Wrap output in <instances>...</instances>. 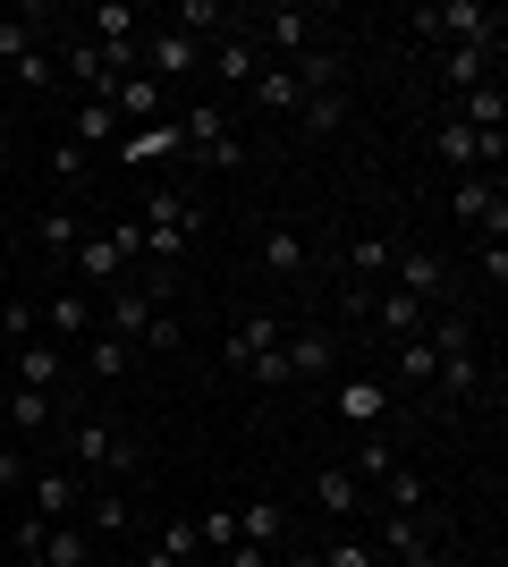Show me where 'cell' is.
<instances>
[{
	"label": "cell",
	"mask_w": 508,
	"mask_h": 567,
	"mask_svg": "<svg viewBox=\"0 0 508 567\" xmlns=\"http://www.w3.org/2000/svg\"><path fill=\"white\" fill-rule=\"evenodd\" d=\"M390 399H398V390H390L382 373H348L331 390V406H339V424H356V432H373V424H390Z\"/></svg>",
	"instance_id": "cell-4"
},
{
	"label": "cell",
	"mask_w": 508,
	"mask_h": 567,
	"mask_svg": "<svg viewBox=\"0 0 508 567\" xmlns=\"http://www.w3.org/2000/svg\"><path fill=\"white\" fill-rule=\"evenodd\" d=\"M322 567H382V550L364 534H339V543H322Z\"/></svg>",
	"instance_id": "cell-42"
},
{
	"label": "cell",
	"mask_w": 508,
	"mask_h": 567,
	"mask_svg": "<svg viewBox=\"0 0 508 567\" xmlns=\"http://www.w3.org/2000/svg\"><path fill=\"white\" fill-rule=\"evenodd\" d=\"M18 567H43V550H18Z\"/></svg>",
	"instance_id": "cell-51"
},
{
	"label": "cell",
	"mask_w": 508,
	"mask_h": 567,
	"mask_svg": "<svg viewBox=\"0 0 508 567\" xmlns=\"http://www.w3.org/2000/svg\"><path fill=\"white\" fill-rule=\"evenodd\" d=\"M127 127H120V111H111V102H76V127H69V144H85V153H94V144H120Z\"/></svg>",
	"instance_id": "cell-30"
},
{
	"label": "cell",
	"mask_w": 508,
	"mask_h": 567,
	"mask_svg": "<svg viewBox=\"0 0 508 567\" xmlns=\"http://www.w3.org/2000/svg\"><path fill=\"white\" fill-rule=\"evenodd\" d=\"M297 85H305V94H339V76H348V60H339V43H314L305 51V60H297Z\"/></svg>",
	"instance_id": "cell-28"
},
{
	"label": "cell",
	"mask_w": 508,
	"mask_h": 567,
	"mask_svg": "<svg viewBox=\"0 0 508 567\" xmlns=\"http://www.w3.org/2000/svg\"><path fill=\"white\" fill-rule=\"evenodd\" d=\"M491 60H500V51H440V85H449V94H475V85H491Z\"/></svg>",
	"instance_id": "cell-29"
},
{
	"label": "cell",
	"mask_w": 508,
	"mask_h": 567,
	"mask_svg": "<svg viewBox=\"0 0 508 567\" xmlns=\"http://www.w3.org/2000/svg\"><path fill=\"white\" fill-rule=\"evenodd\" d=\"M195 543H204V550H229V543H238V508H229V499L204 508V517H195Z\"/></svg>",
	"instance_id": "cell-38"
},
{
	"label": "cell",
	"mask_w": 508,
	"mask_h": 567,
	"mask_svg": "<svg viewBox=\"0 0 508 567\" xmlns=\"http://www.w3.org/2000/svg\"><path fill=\"white\" fill-rule=\"evenodd\" d=\"M111 153H120V162H169V153H187V127H178V118H145V127H127L120 144H111Z\"/></svg>",
	"instance_id": "cell-10"
},
{
	"label": "cell",
	"mask_w": 508,
	"mask_h": 567,
	"mask_svg": "<svg viewBox=\"0 0 508 567\" xmlns=\"http://www.w3.org/2000/svg\"><path fill=\"white\" fill-rule=\"evenodd\" d=\"M390 255H398L390 237H356V255H348V271H356V280H382V271H390Z\"/></svg>",
	"instance_id": "cell-43"
},
{
	"label": "cell",
	"mask_w": 508,
	"mask_h": 567,
	"mask_svg": "<svg viewBox=\"0 0 508 567\" xmlns=\"http://www.w3.org/2000/svg\"><path fill=\"white\" fill-rule=\"evenodd\" d=\"M339 118H348V94H305L297 102V127H305V136H339Z\"/></svg>",
	"instance_id": "cell-35"
},
{
	"label": "cell",
	"mask_w": 508,
	"mask_h": 567,
	"mask_svg": "<svg viewBox=\"0 0 508 567\" xmlns=\"http://www.w3.org/2000/svg\"><path fill=\"white\" fill-rule=\"evenodd\" d=\"M34 18H43V9H25V18H0V69H18L25 51H34V34H43Z\"/></svg>",
	"instance_id": "cell-36"
},
{
	"label": "cell",
	"mask_w": 508,
	"mask_h": 567,
	"mask_svg": "<svg viewBox=\"0 0 508 567\" xmlns=\"http://www.w3.org/2000/svg\"><path fill=\"white\" fill-rule=\"evenodd\" d=\"M162 550H178V559H204V543H195V525H187V517H169V525H162Z\"/></svg>",
	"instance_id": "cell-45"
},
{
	"label": "cell",
	"mask_w": 508,
	"mask_h": 567,
	"mask_svg": "<svg viewBox=\"0 0 508 567\" xmlns=\"http://www.w3.org/2000/svg\"><path fill=\"white\" fill-rule=\"evenodd\" d=\"M0 424H9V432H51V424H60V399H51V390H18V381H9V415H0Z\"/></svg>",
	"instance_id": "cell-25"
},
{
	"label": "cell",
	"mask_w": 508,
	"mask_h": 567,
	"mask_svg": "<svg viewBox=\"0 0 508 567\" xmlns=\"http://www.w3.org/2000/svg\"><path fill=\"white\" fill-rule=\"evenodd\" d=\"M76 237H85V220H76L69 204H51V213L34 220V246H43V255H60V262L76 255Z\"/></svg>",
	"instance_id": "cell-31"
},
{
	"label": "cell",
	"mask_w": 508,
	"mask_h": 567,
	"mask_svg": "<svg viewBox=\"0 0 508 567\" xmlns=\"http://www.w3.org/2000/svg\"><path fill=\"white\" fill-rule=\"evenodd\" d=\"M433 153L466 178V169H475V127H466V118H440V127H433Z\"/></svg>",
	"instance_id": "cell-34"
},
{
	"label": "cell",
	"mask_w": 508,
	"mask_h": 567,
	"mask_svg": "<svg viewBox=\"0 0 508 567\" xmlns=\"http://www.w3.org/2000/svg\"><path fill=\"white\" fill-rule=\"evenodd\" d=\"M238 543L280 550V543H289V508H280V499H246V508H238Z\"/></svg>",
	"instance_id": "cell-21"
},
{
	"label": "cell",
	"mask_w": 508,
	"mask_h": 567,
	"mask_svg": "<svg viewBox=\"0 0 508 567\" xmlns=\"http://www.w3.org/2000/svg\"><path fill=\"white\" fill-rule=\"evenodd\" d=\"M18 483H25V457H18V450H0V492H18Z\"/></svg>",
	"instance_id": "cell-48"
},
{
	"label": "cell",
	"mask_w": 508,
	"mask_h": 567,
	"mask_svg": "<svg viewBox=\"0 0 508 567\" xmlns=\"http://www.w3.org/2000/svg\"><path fill=\"white\" fill-rule=\"evenodd\" d=\"M85 162H94V153H85V144H69V136H60V144H51V187L69 195L76 178H85Z\"/></svg>",
	"instance_id": "cell-41"
},
{
	"label": "cell",
	"mask_w": 508,
	"mask_h": 567,
	"mask_svg": "<svg viewBox=\"0 0 508 567\" xmlns=\"http://www.w3.org/2000/svg\"><path fill=\"white\" fill-rule=\"evenodd\" d=\"M449 204H458V220H466V229H491V246H500V229H508V195H500V178H484V169H466Z\"/></svg>",
	"instance_id": "cell-7"
},
{
	"label": "cell",
	"mask_w": 508,
	"mask_h": 567,
	"mask_svg": "<svg viewBox=\"0 0 508 567\" xmlns=\"http://www.w3.org/2000/svg\"><path fill=\"white\" fill-rule=\"evenodd\" d=\"M220 567H271V550H255V543H229V550H220Z\"/></svg>",
	"instance_id": "cell-47"
},
{
	"label": "cell",
	"mask_w": 508,
	"mask_h": 567,
	"mask_svg": "<svg viewBox=\"0 0 508 567\" xmlns=\"http://www.w3.org/2000/svg\"><path fill=\"white\" fill-rule=\"evenodd\" d=\"M449 118H466L475 136H500V127H508V94H500V85H475V94H458Z\"/></svg>",
	"instance_id": "cell-26"
},
{
	"label": "cell",
	"mask_w": 508,
	"mask_h": 567,
	"mask_svg": "<svg viewBox=\"0 0 508 567\" xmlns=\"http://www.w3.org/2000/svg\"><path fill=\"white\" fill-rule=\"evenodd\" d=\"M145 255V220H120V229H102V237H76V280L85 288H102V297H111V288H127V262Z\"/></svg>",
	"instance_id": "cell-2"
},
{
	"label": "cell",
	"mask_w": 508,
	"mask_h": 567,
	"mask_svg": "<svg viewBox=\"0 0 508 567\" xmlns=\"http://www.w3.org/2000/svg\"><path fill=\"white\" fill-rule=\"evenodd\" d=\"M415 34L433 51H500V9H475V0H440V9H415Z\"/></svg>",
	"instance_id": "cell-1"
},
{
	"label": "cell",
	"mask_w": 508,
	"mask_h": 567,
	"mask_svg": "<svg viewBox=\"0 0 508 567\" xmlns=\"http://www.w3.org/2000/svg\"><path fill=\"white\" fill-rule=\"evenodd\" d=\"M424 313H433V306L407 297V288H382V297H373V322H382L390 339H415V331H424Z\"/></svg>",
	"instance_id": "cell-24"
},
{
	"label": "cell",
	"mask_w": 508,
	"mask_h": 567,
	"mask_svg": "<svg viewBox=\"0 0 508 567\" xmlns=\"http://www.w3.org/2000/svg\"><path fill=\"white\" fill-rule=\"evenodd\" d=\"M34 331H43V313L25 306V297H18V306H0V339H9V348H25Z\"/></svg>",
	"instance_id": "cell-44"
},
{
	"label": "cell",
	"mask_w": 508,
	"mask_h": 567,
	"mask_svg": "<svg viewBox=\"0 0 508 567\" xmlns=\"http://www.w3.org/2000/svg\"><path fill=\"white\" fill-rule=\"evenodd\" d=\"M162 102H169V85H153L145 69H127L120 85H111V111H120V127H145V118H162Z\"/></svg>",
	"instance_id": "cell-14"
},
{
	"label": "cell",
	"mask_w": 508,
	"mask_h": 567,
	"mask_svg": "<svg viewBox=\"0 0 508 567\" xmlns=\"http://www.w3.org/2000/svg\"><path fill=\"white\" fill-rule=\"evenodd\" d=\"M390 271H398V288H407V297H424V306H433V297H449V262H440V255H424V246L390 255Z\"/></svg>",
	"instance_id": "cell-16"
},
{
	"label": "cell",
	"mask_w": 508,
	"mask_h": 567,
	"mask_svg": "<svg viewBox=\"0 0 508 567\" xmlns=\"http://www.w3.org/2000/svg\"><path fill=\"white\" fill-rule=\"evenodd\" d=\"M43 331H51V348H85V339H94V297H85V288H76V297H51Z\"/></svg>",
	"instance_id": "cell-15"
},
{
	"label": "cell",
	"mask_w": 508,
	"mask_h": 567,
	"mask_svg": "<svg viewBox=\"0 0 508 567\" xmlns=\"http://www.w3.org/2000/svg\"><path fill=\"white\" fill-rule=\"evenodd\" d=\"M18 85H25V94H51V60H43V51H25V60H18Z\"/></svg>",
	"instance_id": "cell-46"
},
{
	"label": "cell",
	"mask_w": 508,
	"mask_h": 567,
	"mask_svg": "<svg viewBox=\"0 0 508 567\" xmlns=\"http://www.w3.org/2000/svg\"><path fill=\"white\" fill-rule=\"evenodd\" d=\"M127 364H136V348H127V339H111V331L85 339V373H94V381H120Z\"/></svg>",
	"instance_id": "cell-33"
},
{
	"label": "cell",
	"mask_w": 508,
	"mask_h": 567,
	"mask_svg": "<svg viewBox=\"0 0 508 567\" xmlns=\"http://www.w3.org/2000/svg\"><path fill=\"white\" fill-rule=\"evenodd\" d=\"M69 450H76V466H102V474H136V457H145L120 424H76Z\"/></svg>",
	"instance_id": "cell-5"
},
{
	"label": "cell",
	"mask_w": 508,
	"mask_h": 567,
	"mask_svg": "<svg viewBox=\"0 0 508 567\" xmlns=\"http://www.w3.org/2000/svg\"><path fill=\"white\" fill-rule=\"evenodd\" d=\"M9 169H18V162H9V144H0V178H9Z\"/></svg>",
	"instance_id": "cell-53"
},
{
	"label": "cell",
	"mask_w": 508,
	"mask_h": 567,
	"mask_svg": "<svg viewBox=\"0 0 508 567\" xmlns=\"http://www.w3.org/2000/svg\"><path fill=\"white\" fill-rule=\"evenodd\" d=\"M0 373L18 381V390H51V399H60V381H69V348L25 339V348H9V364H0Z\"/></svg>",
	"instance_id": "cell-6"
},
{
	"label": "cell",
	"mask_w": 508,
	"mask_h": 567,
	"mask_svg": "<svg viewBox=\"0 0 508 567\" xmlns=\"http://www.w3.org/2000/svg\"><path fill=\"white\" fill-rule=\"evenodd\" d=\"M0 355H9V339H0Z\"/></svg>",
	"instance_id": "cell-54"
},
{
	"label": "cell",
	"mask_w": 508,
	"mask_h": 567,
	"mask_svg": "<svg viewBox=\"0 0 508 567\" xmlns=\"http://www.w3.org/2000/svg\"><path fill=\"white\" fill-rule=\"evenodd\" d=\"M280 364H289V390L297 381H322L339 364V339L331 331H297V339H280Z\"/></svg>",
	"instance_id": "cell-13"
},
{
	"label": "cell",
	"mask_w": 508,
	"mask_h": 567,
	"mask_svg": "<svg viewBox=\"0 0 508 567\" xmlns=\"http://www.w3.org/2000/svg\"><path fill=\"white\" fill-rule=\"evenodd\" d=\"M314 508H322V517H339V525H348V517H364L373 499H364V483H356L348 466H322V474H314Z\"/></svg>",
	"instance_id": "cell-17"
},
{
	"label": "cell",
	"mask_w": 508,
	"mask_h": 567,
	"mask_svg": "<svg viewBox=\"0 0 508 567\" xmlns=\"http://www.w3.org/2000/svg\"><path fill=\"white\" fill-rule=\"evenodd\" d=\"M382 550H390L398 567H433V543H424V525L398 517V508H382Z\"/></svg>",
	"instance_id": "cell-22"
},
{
	"label": "cell",
	"mask_w": 508,
	"mask_h": 567,
	"mask_svg": "<svg viewBox=\"0 0 508 567\" xmlns=\"http://www.w3.org/2000/svg\"><path fill=\"white\" fill-rule=\"evenodd\" d=\"M280 567H322V550H297V543H289V559H280Z\"/></svg>",
	"instance_id": "cell-49"
},
{
	"label": "cell",
	"mask_w": 508,
	"mask_h": 567,
	"mask_svg": "<svg viewBox=\"0 0 508 567\" xmlns=\"http://www.w3.org/2000/svg\"><path fill=\"white\" fill-rule=\"evenodd\" d=\"M178 127H187V153H195V162H212V169H238V162H246L238 127H229L212 102H187V111H178Z\"/></svg>",
	"instance_id": "cell-3"
},
{
	"label": "cell",
	"mask_w": 508,
	"mask_h": 567,
	"mask_svg": "<svg viewBox=\"0 0 508 567\" xmlns=\"http://www.w3.org/2000/svg\"><path fill=\"white\" fill-rule=\"evenodd\" d=\"M263 271H305V237H297V229H271L263 237Z\"/></svg>",
	"instance_id": "cell-39"
},
{
	"label": "cell",
	"mask_w": 508,
	"mask_h": 567,
	"mask_svg": "<svg viewBox=\"0 0 508 567\" xmlns=\"http://www.w3.org/2000/svg\"><path fill=\"white\" fill-rule=\"evenodd\" d=\"M204 69H212L229 94H246V85L263 76V43H255V34H220V43L204 51Z\"/></svg>",
	"instance_id": "cell-8"
},
{
	"label": "cell",
	"mask_w": 508,
	"mask_h": 567,
	"mask_svg": "<svg viewBox=\"0 0 508 567\" xmlns=\"http://www.w3.org/2000/svg\"><path fill=\"white\" fill-rule=\"evenodd\" d=\"M398 466H407V457H398V441H390V432H364V441H356V466H348V474H356V483H390Z\"/></svg>",
	"instance_id": "cell-27"
},
{
	"label": "cell",
	"mask_w": 508,
	"mask_h": 567,
	"mask_svg": "<svg viewBox=\"0 0 508 567\" xmlns=\"http://www.w3.org/2000/svg\"><path fill=\"white\" fill-rule=\"evenodd\" d=\"M373 508H398V517H415V508H424V474L398 466V474L382 483V499H373Z\"/></svg>",
	"instance_id": "cell-37"
},
{
	"label": "cell",
	"mask_w": 508,
	"mask_h": 567,
	"mask_svg": "<svg viewBox=\"0 0 508 567\" xmlns=\"http://www.w3.org/2000/svg\"><path fill=\"white\" fill-rule=\"evenodd\" d=\"M145 567H195V559H178V550H162V543H153V559Z\"/></svg>",
	"instance_id": "cell-50"
},
{
	"label": "cell",
	"mask_w": 508,
	"mask_h": 567,
	"mask_svg": "<svg viewBox=\"0 0 508 567\" xmlns=\"http://www.w3.org/2000/svg\"><path fill=\"white\" fill-rule=\"evenodd\" d=\"M43 567H94V543H85V525H51L43 534Z\"/></svg>",
	"instance_id": "cell-32"
},
{
	"label": "cell",
	"mask_w": 508,
	"mask_h": 567,
	"mask_svg": "<svg viewBox=\"0 0 508 567\" xmlns=\"http://www.w3.org/2000/svg\"><path fill=\"white\" fill-rule=\"evenodd\" d=\"M246 102H255V111H271V118H297V102H305V85H297V76L280 69V60H263V76L246 85Z\"/></svg>",
	"instance_id": "cell-19"
},
{
	"label": "cell",
	"mask_w": 508,
	"mask_h": 567,
	"mask_svg": "<svg viewBox=\"0 0 508 567\" xmlns=\"http://www.w3.org/2000/svg\"><path fill=\"white\" fill-rule=\"evenodd\" d=\"M491 381H484V355L475 348H458V355H440V373H433V399L440 406H475Z\"/></svg>",
	"instance_id": "cell-11"
},
{
	"label": "cell",
	"mask_w": 508,
	"mask_h": 567,
	"mask_svg": "<svg viewBox=\"0 0 508 567\" xmlns=\"http://www.w3.org/2000/svg\"><path fill=\"white\" fill-rule=\"evenodd\" d=\"M145 229H204V213H195V195H178V187H145Z\"/></svg>",
	"instance_id": "cell-23"
},
{
	"label": "cell",
	"mask_w": 508,
	"mask_h": 567,
	"mask_svg": "<svg viewBox=\"0 0 508 567\" xmlns=\"http://www.w3.org/2000/svg\"><path fill=\"white\" fill-rule=\"evenodd\" d=\"M280 339H289V331H280V313H246V322H238V331H229V339H220V364H229V373H246V364H255V355H263V348H280Z\"/></svg>",
	"instance_id": "cell-12"
},
{
	"label": "cell",
	"mask_w": 508,
	"mask_h": 567,
	"mask_svg": "<svg viewBox=\"0 0 508 567\" xmlns=\"http://www.w3.org/2000/svg\"><path fill=\"white\" fill-rule=\"evenodd\" d=\"M85 34H94L102 51H127L136 34H145V9H127V0H102V9H85Z\"/></svg>",
	"instance_id": "cell-18"
},
{
	"label": "cell",
	"mask_w": 508,
	"mask_h": 567,
	"mask_svg": "<svg viewBox=\"0 0 508 567\" xmlns=\"http://www.w3.org/2000/svg\"><path fill=\"white\" fill-rule=\"evenodd\" d=\"M76 474H60V466H43V474H25V517H43V525H69L76 517Z\"/></svg>",
	"instance_id": "cell-9"
},
{
	"label": "cell",
	"mask_w": 508,
	"mask_h": 567,
	"mask_svg": "<svg viewBox=\"0 0 508 567\" xmlns=\"http://www.w3.org/2000/svg\"><path fill=\"white\" fill-rule=\"evenodd\" d=\"M85 517H94V534H127V525H136V508H127V492H94V508H85Z\"/></svg>",
	"instance_id": "cell-40"
},
{
	"label": "cell",
	"mask_w": 508,
	"mask_h": 567,
	"mask_svg": "<svg viewBox=\"0 0 508 567\" xmlns=\"http://www.w3.org/2000/svg\"><path fill=\"white\" fill-rule=\"evenodd\" d=\"M433 373H440L433 339H424V331H415V339H398V355H390V390H433Z\"/></svg>",
	"instance_id": "cell-20"
},
{
	"label": "cell",
	"mask_w": 508,
	"mask_h": 567,
	"mask_svg": "<svg viewBox=\"0 0 508 567\" xmlns=\"http://www.w3.org/2000/svg\"><path fill=\"white\" fill-rule=\"evenodd\" d=\"M0 415H9V373H0Z\"/></svg>",
	"instance_id": "cell-52"
}]
</instances>
